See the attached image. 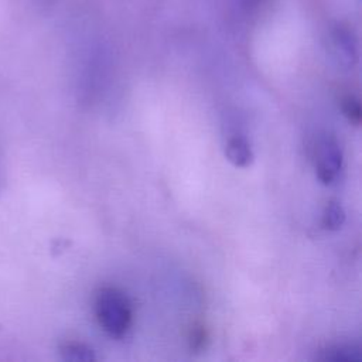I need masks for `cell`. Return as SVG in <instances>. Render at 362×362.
<instances>
[{"label": "cell", "instance_id": "1", "mask_svg": "<svg viewBox=\"0 0 362 362\" xmlns=\"http://www.w3.org/2000/svg\"><path fill=\"white\" fill-rule=\"evenodd\" d=\"M95 315L106 334L122 338L133 321L130 300L119 288L102 287L95 296Z\"/></svg>", "mask_w": 362, "mask_h": 362}, {"label": "cell", "instance_id": "2", "mask_svg": "<svg viewBox=\"0 0 362 362\" xmlns=\"http://www.w3.org/2000/svg\"><path fill=\"white\" fill-rule=\"evenodd\" d=\"M342 165V151L335 140L325 139L320 143L317 151V177L318 180L329 185L335 181Z\"/></svg>", "mask_w": 362, "mask_h": 362}, {"label": "cell", "instance_id": "3", "mask_svg": "<svg viewBox=\"0 0 362 362\" xmlns=\"http://www.w3.org/2000/svg\"><path fill=\"white\" fill-rule=\"evenodd\" d=\"M225 156L232 165L239 168H246L252 165L255 160V156L249 143L239 136H235L228 140L225 147Z\"/></svg>", "mask_w": 362, "mask_h": 362}, {"label": "cell", "instance_id": "4", "mask_svg": "<svg viewBox=\"0 0 362 362\" xmlns=\"http://www.w3.org/2000/svg\"><path fill=\"white\" fill-rule=\"evenodd\" d=\"M59 355L69 362H92L96 359L93 349L78 341H66L59 345Z\"/></svg>", "mask_w": 362, "mask_h": 362}, {"label": "cell", "instance_id": "5", "mask_svg": "<svg viewBox=\"0 0 362 362\" xmlns=\"http://www.w3.org/2000/svg\"><path fill=\"white\" fill-rule=\"evenodd\" d=\"M320 358L332 362H358L361 361V349L356 345H335L322 351Z\"/></svg>", "mask_w": 362, "mask_h": 362}, {"label": "cell", "instance_id": "6", "mask_svg": "<svg viewBox=\"0 0 362 362\" xmlns=\"http://www.w3.org/2000/svg\"><path fill=\"white\" fill-rule=\"evenodd\" d=\"M344 222H345L344 208L335 201L329 202L325 206L322 214V226L328 230H338L342 228Z\"/></svg>", "mask_w": 362, "mask_h": 362}, {"label": "cell", "instance_id": "7", "mask_svg": "<svg viewBox=\"0 0 362 362\" xmlns=\"http://www.w3.org/2000/svg\"><path fill=\"white\" fill-rule=\"evenodd\" d=\"M341 109L344 116L354 124H359L361 123V117H362V109H361V103L359 100L352 96L348 95L341 100Z\"/></svg>", "mask_w": 362, "mask_h": 362}, {"label": "cell", "instance_id": "8", "mask_svg": "<svg viewBox=\"0 0 362 362\" xmlns=\"http://www.w3.org/2000/svg\"><path fill=\"white\" fill-rule=\"evenodd\" d=\"M206 341V332L204 329V327H195L191 331V346L195 349H199L204 346V342Z\"/></svg>", "mask_w": 362, "mask_h": 362}]
</instances>
